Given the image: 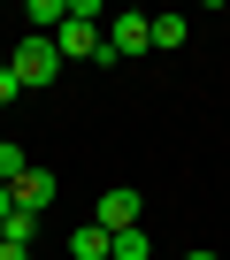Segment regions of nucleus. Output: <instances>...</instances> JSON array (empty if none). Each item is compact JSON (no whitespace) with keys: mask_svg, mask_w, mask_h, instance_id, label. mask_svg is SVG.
Segmentation results:
<instances>
[{"mask_svg":"<svg viewBox=\"0 0 230 260\" xmlns=\"http://www.w3.org/2000/svg\"><path fill=\"white\" fill-rule=\"evenodd\" d=\"M184 31H192L184 16H154V54H177V46H184Z\"/></svg>","mask_w":230,"mask_h":260,"instance_id":"nucleus-8","label":"nucleus"},{"mask_svg":"<svg viewBox=\"0 0 230 260\" xmlns=\"http://www.w3.org/2000/svg\"><path fill=\"white\" fill-rule=\"evenodd\" d=\"M23 169H31V153H23V146H16V138H0V184H16V176H23Z\"/></svg>","mask_w":230,"mask_h":260,"instance_id":"nucleus-10","label":"nucleus"},{"mask_svg":"<svg viewBox=\"0 0 230 260\" xmlns=\"http://www.w3.org/2000/svg\"><path fill=\"white\" fill-rule=\"evenodd\" d=\"M107 260H154V237L146 230H123V237H115V252Z\"/></svg>","mask_w":230,"mask_h":260,"instance_id":"nucleus-9","label":"nucleus"},{"mask_svg":"<svg viewBox=\"0 0 230 260\" xmlns=\"http://www.w3.org/2000/svg\"><path fill=\"white\" fill-rule=\"evenodd\" d=\"M115 252V237L100 230V222H84V230H69V260H107Z\"/></svg>","mask_w":230,"mask_h":260,"instance_id":"nucleus-6","label":"nucleus"},{"mask_svg":"<svg viewBox=\"0 0 230 260\" xmlns=\"http://www.w3.org/2000/svg\"><path fill=\"white\" fill-rule=\"evenodd\" d=\"M131 54H154V16H138V8L107 16V61H131Z\"/></svg>","mask_w":230,"mask_h":260,"instance_id":"nucleus-2","label":"nucleus"},{"mask_svg":"<svg viewBox=\"0 0 230 260\" xmlns=\"http://www.w3.org/2000/svg\"><path fill=\"white\" fill-rule=\"evenodd\" d=\"M8 191H16V207H31V214H46V207H54V169H39V161H31V169H23V176L8 184Z\"/></svg>","mask_w":230,"mask_h":260,"instance_id":"nucleus-5","label":"nucleus"},{"mask_svg":"<svg viewBox=\"0 0 230 260\" xmlns=\"http://www.w3.org/2000/svg\"><path fill=\"white\" fill-rule=\"evenodd\" d=\"M138 214H146V199H138L131 184H115V191H100V207H92V222H100L107 237H123V230H138Z\"/></svg>","mask_w":230,"mask_h":260,"instance_id":"nucleus-4","label":"nucleus"},{"mask_svg":"<svg viewBox=\"0 0 230 260\" xmlns=\"http://www.w3.org/2000/svg\"><path fill=\"white\" fill-rule=\"evenodd\" d=\"M0 245H23V252H31V245H39V214H31V207H16L8 222H0Z\"/></svg>","mask_w":230,"mask_h":260,"instance_id":"nucleus-7","label":"nucleus"},{"mask_svg":"<svg viewBox=\"0 0 230 260\" xmlns=\"http://www.w3.org/2000/svg\"><path fill=\"white\" fill-rule=\"evenodd\" d=\"M16 92H23V84H16V69H8V61H0V107H8Z\"/></svg>","mask_w":230,"mask_h":260,"instance_id":"nucleus-11","label":"nucleus"},{"mask_svg":"<svg viewBox=\"0 0 230 260\" xmlns=\"http://www.w3.org/2000/svg\"><path fill=\"white\" fill-rule=\"evenodd\" d=\"M184 260H215V252H184Z\"/></svg>","mask_w":230,"mask_h":260,"instance_id":"nucleus-12","label":"nucleus"},{"mask_svg":"<svg viewBox=\"0 0 230 260\" xmlns=\"http://www.w3.org/2000/svg\"><path fill=\"white\" fill-rule=\"evenodd\" d=\"M8 69H16V84L31 92V84H54V77H62V54H54V39H23V46L8 54Z\"/></svg>","mask_w":230,"mask_h":260,"instance_id":"nucleus-3","label":"nucleus"},{"mask_svg":"<svg viewBox=\"0 0 230 260\" xmlns=\"http://www.w3.org/2000/svg\"><path fill=\"white\" fill-rule=\"evenodd\" d=\"M62 61H107V31H100V0H69V23L54 31Z\"/></svg>","mask_w":230,"mask_h":260,"instance_id":"nucleus-1","label":"nucleus"}]
</instances>
